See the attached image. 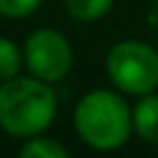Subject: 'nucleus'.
I'll list each match as a JSON object with an SVG mask.
<instances>
[{
	"instance_id": "1",
	"label": "nucleus",
	"mask_w": 158,
	"mask_h": 158,
	"mask_svg": "<svg viewBox=\"0 0 158 158\" xmlns=\"http://www.w3.org/2000/svg\"><path fill=\"white\" fill-rule=\"evenodd\" d=\"M58 100L49 81L16 77L0 81V128L7 135L28 139L42 135L56 118Z\"/></svg>"
},
{
	"instance_id": "2",
	"label": "nucleus",
	"mask_w": 158,
	"mask_h": 158,
	"mask_svg": "<svg viewBox=\"0 0 158 158\" xmlns=\"http://www.w3.org/2000/svg\"><path fill=\"white\" fill-rule=\"evenodd\" d=\"M72 123L86 147L95 151H114L133 135V109L116 91L93 89L77 102Z\"/></svg>"
},
{
	"instance_id": "3",
	"label": "nucleus",
	"mask_w": 158,
	"mask_h": 158,
	"mask_svg": "<svg viewBox=\"0 0 158 158\" xmlns=\"http://www.w3.org/2000/svg\"><path fill=\"white\" fill-rule=\"evenodd\" d=\"M107 74L118 91L147 95L158 89V51L142 40H121L109 49L105 60Z\"/></svg>"
},
{
	"instance_id": "4",
	"label": "nucleus",
	"mask_w": 158,
	"mask_h": 158,
	"mask_svg": "<svg viewBox=\"0 0 158 158\" xmlns=\"http://www.w3.org/2000/svg\"><path fill=\"white\" fill-rule=\"evenodd\" d=\"M72 47L70 40L56 28H37L23 42V63L33 77L56 84L72 70Z\"/></svg>"
},
{
	"instance_id": "5",
	"label": "nucleus",
	"mask_w": 158,
	"mask_h": 158,
	"mask_svg": "<svg viewBox=\"0 0 158 158\" xmlns=\"http://www.w3.org/2000/svg\"><path fill=\"white\" fill-rule=\"evenodd\" d=\"M133 133L142 142L158 144V95H139V102L133 107Z\"/></svg>"
},
{
	"instance_id": "6",
	"label": "nucleus",
	"mask_w": 158,
	"mask_h": 158,
	"mask_svg": "<svg viewBox=\"0 0 158 158\" xmlns=\"http://www.w3.org/2000/svg\"><path fill=\"white\" fill-rule=\"evenodd\" d=\"M65 12L70 19L81 21V23H91L98 21L112 10L114 0H63Z\"/></svg>"
},
{
	"instance_id": "7",
	"label": "nucleus",
	"mask_w": 158,
	"mask_h": 158,
	"mask_svg": "<svg viewBox=\"0 0 158 158\" xmlns=\"http://www.w3.org/2000/svg\"><path fill=\"white\" fill-rule=\"evenodd\" d=\"M19 156H23V158H68L70 151H68V147H63L56 139L44 137V135H35V137H28L21 144Z\"/></svg>"
},
{
	"instance_id": "8",
	"label": "nucleus",
	"mask_w": 158,
	"mask_h": 158,
	"mask_svg": "<svg viewBox=\"0 0 158 158\" xmlns=\"http://www.w3.org/2000/svg\"><path fill=\"white\" fill-rule=\"evenodd\" d=\"M23 65V49H19L12 40L0 37V81L16 77Z\"/></svg>"
},
{
	"instance_id": "9",
	"label": "nucleus",
	"mask_w": 158,
	"mask_h": 158,
	"mask_svg": "<svg viewBox=\"0 0 158 158\" xmlns=\"http://www.w3.org/2000/svg\"><path fill=\"white\" fill-rule=\"evenodd\" d=\"M44 0H0V16L7 19H23L30 16Z\"/></svg>"
}]
</instances>
